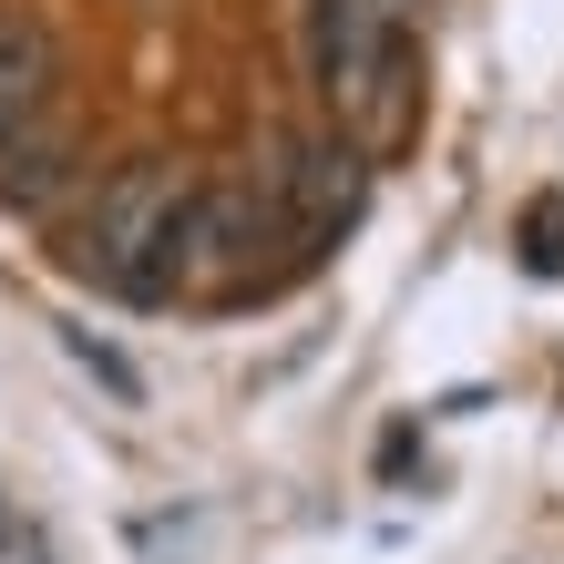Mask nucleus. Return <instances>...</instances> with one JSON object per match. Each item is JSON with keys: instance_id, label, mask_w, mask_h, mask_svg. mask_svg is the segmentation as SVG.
<instances>
[{"instance_id": "f257e3e1", "label": "nucleus", "mask_w": 564, "mask_h": 564, "mask_svg": "<svg viewBox=\"0 0 564 564\" xmlns=\"http://www.w3.org/2000/svg\"><path fill=\"white\" fill-rule=\"evenodd\" d=\"M411 73H421V0H308V83L328 104V134L359 154L411 134Z\"/></svg>"}, {"instance_id": "f03ea898", "label": "nucleus", "mask_w": 564, "mask_h": 564, "mask_svg": "<svg viewBox=\"0 0 564 564\" xmlns=\"http://www.w3.org/2000/svg\"><path fill=\"white\" fill-rule=\"evenodd\" d=\"M185 185L195 164L185 154H134L93 185V206L62 226V268L83 288H113V297H164V237L185 216Z\"/></svg>"}, {"instance_id": "7ed1b4c3", "label": "nucleus", "mask_w": 564, "mask_h": 564, "mask_svg": "<svg viewBox=\"0 0 564 564\" xmlns=\"http://www.w3.org/2000/svg\"><path fill=\"white\" fill-rule=\"evenodd\" d=\"M278 185L257 175H195L185 216L164 237V297H247L257 288V247H278Z\"/></svg>"}, {"instance_id": "20e7f679", "label": "nucleus", "mask_w": 564, "mask_h": 564, "mask_svg": "<svg viewBox=\"0 0 564 564\" xmlns=\"http://www.w3.org/2000/svg\"><path fill=\"white\" fill-rule=\"evenodd\" d=\"M359 206H370V154H359L349 134H318V144H297V154H288V175H278V216H288V237H297V247H328Z\"/></svg>"}, {"instance_id": "39448f33", "label": "nucleus", "mask_w": 564, "mask_h": 564, "mask_svg": "<svg viewBox=\"0 0 564 564\" xmlns=\"http://www.w3.org/2000/svg\"><path fill=\"white\" fill-rule=\"evenodd\" d=\"M52 93H62V42L42 11L0 0V144H21L31 123H52Z\"/></svg>"}, {"instance_id": "423d86ee", "label": "nucleus", "mask_w": 564, "mask_h": 564, "mask_svg": "<svg viewBox=\"0 0 564 564\" xmlns=\"http://www.w3.org/2000/svg\"><path fill=\"white\" fill-rule=\"evenodd\" d=\"M62 185H73V134L31 123L21 144H0V206H52Z\"/></svg>"}, {"instance_id": "0eeeda50", "label": "nucleus", "mask_w": 564, "mask_h": 564, "mask_svg": "<svg viewBox=\"0 0 564 564\" xmlns=\"http://www.w3.org/2000/svg\"><path fill=\"white\" fill-rule=\"evenodd\" d=\"M62 349H73V359H83V370H93V380H104V390H113V401H123V411H134V401H144V370H134V359H123L113 339H93V328H62Z\"/></svg>"}, {"instance_id": "6e6552de", "label": "nucleus", "mask_w": 564, "mask_h": 564, "mask_svg": "<svg viewBox=\"0 0 564 564\" xmlns=\"http://www.w3.org/2000/svg\"><path fill=\"white\" fill-rule=\"evenodd\" d=\"M0 544H11V513H0Z\"/></svg>"}]
</instances>
